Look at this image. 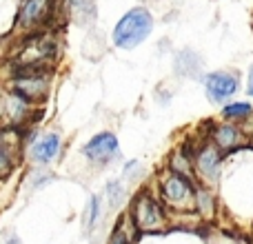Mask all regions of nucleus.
Segmentation results:
<instances>
[{"label":"nucleus","instance_id":"nucleus-7","mask_svg":"<svg viewBox=\"0 0 253 244\" xmlns=\"http://www.w3.org/2000/svg\"><path fill=\"white\" fill-rule=\"evenodd\" d=\"M47 87H49V78L47 74H34V76H16V84L13 91L18 98L27 102L40 100L47 96Z\"/></svg>","mask_w":253,"mask_h":244},{"label":"nucleus","instance_id":"nucleus-2","mask_svg":"<svg viewBox=\"0 0 253 244\" xmlns=\"http://www.w3.org/2000/svg\"><path fill=\"white\" fill-rule=\"evenodd\" d=\"M162 198L173 209H189L193 204V200H196V191H193L187 175L171 171V173H167L162 178Z\"/></svg>","mask_w":253,"mask_h":244},{"label":"nucleus","instance_id":"nucleus-6","mask_svg":"<svg viewBox=\"0 0 253 244\" xmlns=\"http://www.w3.org/2000/svg\"><path fill=\"white\" fill-rule=\"evenodd\" d=\"M193 164H196L198 173H200L202 178L207 180V182H215V180L220 178L222 153H220V149L215 147L213 142H211V144H205V147L198 151V156H196V160H193Z\"/></svg>","mask_w":253,"mask_h":244},{"label":"nucleus","instance_id":"nucleus-10","mask_svg":"<svg viewBox=\"0 0 253 244\" xmlns=\"http://www.w3.org/2000/svg\"><path fill=\"white\" fill-rule=\"evenodd\" d=\"M211 138H213V144L220 149V151H229V149L240 144L242 133H240V129L233 124H218V126H213Z\"/></svg>","mask_w":253,"mask_h":244},{"label":"nucleus","instance_id":"nucleus-16","mask_svg":"<svg viewBox=\"0 0 253 244\" xmlns=\"http://www.w3.org/2000/svg\"><path fill=\"white\" fill-rule=\"evenodd\" d=\"M107 196H109V204L111 206H118L120 202H123L125 191H123V187H120L118 182H111L109 187H107Z\"/></svg>","mask_w":253,"mask_h":244},{"label":"nucleus","instance_id":"nucleus-14","mask_svg":"<svg viewBox=\"0 0 253 244\" xmlns=\"http://www.w3.org/2000/svg\"><path fill=\"white\" fill-rule=\"evenodd\" d=\"M191 166H193V160L187 156L184 151H178L173 158H171V171L173 173H180V175H191Z\"/></svg>","mask_w":253,"mask_h":244},{"label":"nucleus","instance_id":"nucleus-15","mask_svg":"<svg viewBox=\"0 0 253 244\" xmlns=\"http://www.w3.org/2000/svg\"><path fill=\"white\" fill-rule=\"evenodd\" d=\"M193 202H196L198 209H200L202 213H207V215L213 211V202H211V196H209L207 191H202V189H200V191H196V200H193Z\"/></svg>","mask_w":253,"mask_h":244},{"label":"nucleus","instance_id":"nucleus-11","mask_svg":"<svg viewBox=\"0 0 253 244\" xmlns=\"http://www.w3.org/2000/svg\"><path fill=\"white\" fill-rule=\"evenodd\" d=\"M200 67H202L200 56H198L196 51H191V49L180 51L178 58H175V71H178L180 76H196L198 71H200Z\"/></svg>","mask_w":253,"mask_h":244},{"label":"nucleus","instance_id":"nucleus-4","mask_svg":"<svg viewBox=\"0 0 253 244\" xmlns=\"http://www.w3.org/2000/svg\"><path fill=\"white\" fill-rule=\"evenodd\" d=\"M205 89L213 105H224L240 89V78L233 74H227V71H213V74L205 76Z\"/></svg>","mask_w":253,"mask_h":244},{"label":"nucleus","instance_id":"nucleus-3","mask_svg":"<svg viewBox=\"0 0 253 244\" xmlns=\"http://www.w3.org/2000/svg\"><path fill=\"white\" fill-rule=\"evenodd\" d=\"M133 222L140 231H158L165 227V213L153 198L142 193L133 202Z\"/></svg>","mask_w":253,"mask_h":244},{"label":"nucleus","instance_id":"nucleus-12","mask_svg":"<svg viewBox=\"0 0 253 244\" xmlns=\"http://www.w3.org/2000/svg\"><path fill=\"white\" fill-rule=\"evenodd\" d=\"M69 9L78 25H91L96 18V4L93 0H69Z\"/></svg>","mask_w":253,"mask_h":244},{"label":"nucleus","instance_id":"nucleus-9","mask_svg":"<svg viewBox=\"0 0 253 244\" xmlns=\"http://www.w3.org/2000/svg\"><path fill=\"white\" fill-rule=\"evenodd\" d=\"M58 151H60V135H58V133L42 135V138H40L38 142L31 147V156H34V160L40 162V164L51 162L53 158L58 156Z\"/></svg>","mask_w":253,"mask_h":244},{"label":"nucleus","instance_id":"nucleus-13","mask_svg":"<svg viewBox=\"0 0 253 244\" xmlns=\"http://www.w3.org/2000/svg\"><path fill=\"white\" fill-rule=\"evenodd\" d=\"M251 114H253V107L249 102H231V105H227L222 109V116L229 120H245Z\"/></svg>","mask_w":253,"mask_h":244},{"label":"nucleus","instance_id":"nucleus-20","mask_svg":"<svg viewBox=\"0 0 253 244\" xmlns=\"http://www.w3.org/2000/svg\"><path fill=\"white\" fill-rule=\"evenodd\" d=\"M247 93L253 96V65H251V69H249V87H247Z\"/></svg>","mask_w":253,"mask_h":244},{"label":"nucleus","instance_id":"nucleus-1","mask_svg":"<svg viewBox=\"0 0 253 244\" xmlns=\"http://www.w3.org/2000/svg\"><path fill=\"white\" fill-rule=\"evenodd\" d=\"M151 29H153V16L149 13V9L135 7L118 20V25L114 29V44L120 49H126V51L135 49L149 38Z\"/></svg>","mask_w":253,"mask_h":244},{"label":"nucleus","instance_id":"nucleus-19","mask_svg":"<svg viewBox=\"0 0 253 244\" xmlns=\"http://www.w3.org/2000/svg\"><path fill=\"white\" fill-rule=\"evenodd\" d=\"M111 244H131V242H129V238L125 236V231L118 229V231L114 233V238H111Z\"/></svg>","mask_w":253,"mask_h":244},{"label":"nucleus","instance_id":"nucleus-5","mask_svg":"<svg viewBox=\"0 0 253 244\" xmlns=\"http://www.w3.org/2000/svg\"><path fill=\"white\" fill-rule=\"evenodd\" d=\"M83 153L89 158L91 162H98V164H105V162H111L114 158L120 156V144L118 138L109 131H102V133L93 135L87 144H84Z\"/></svg>","mask_w":253,"mask_h":244},{"label":"nucleus","instance_id":"nucleus-17","mask_svg":"<svg viewBox=\"0 0 253 244\" xmlns=\"http://www.w3.org/2000/svg\"><path fill=\"white\" fill-rule=\"evenodd\" d=\"M98 215H100V198H91L89 209H87V224H89V227H91V224H96Z\"/></svg>","mask_w":253,"mask_h":244},{"label":"nucleus","instance_id":"nucleus-8","mask_svg":"<svg viewBox=\"0 0 253 244\" xmlns=\"http://www.w3.org/2000/svg\"><path fill=\"white\" fill-rule=\"evenodd\" d=\"M51 0H27L20 9V25L27 29L42 25L51 13Z\"/></svg>","mask_w":253,"mask_h":244},{"label":"nucleus","instance_id":"nucleus-18","mask_svg":"<svg viewBox=\"0 0 253 244\" xmlns=\"http://www.w3.org/2000/svg\"><path fill=\"white\" fill-rule=\"evenodd\" d=\"M9 166H11V160H9V156L2 151V149H0V175L7 173Z\"/></svg>","mask_w":253,"mask_h":244}]
</instances>
